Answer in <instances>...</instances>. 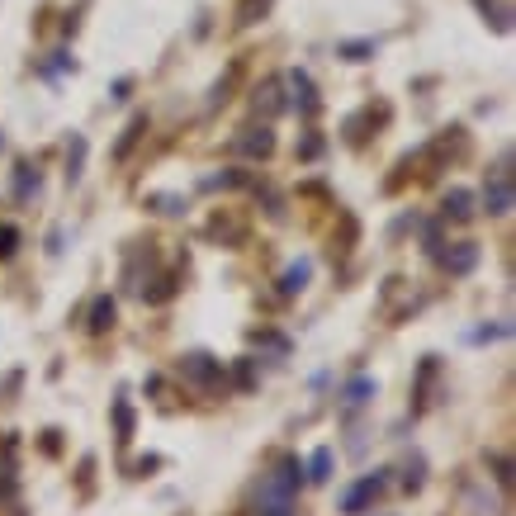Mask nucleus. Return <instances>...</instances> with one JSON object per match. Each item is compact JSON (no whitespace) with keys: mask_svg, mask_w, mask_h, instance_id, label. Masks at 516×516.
Listing matches in <instances>:
<instances>
[{"mask_svg":"<svg viewBox=\"0 0 516 516\" xmlns=\"http://www.w3.org/2000/svg\"><path fill=\"white\" fill-rule=\"evenodd\" d=\"M303 488V464L285 460L275 474L261 479L256 498H251V516H294V493Z\"/></svg>","mask_w":516,"mask_h":516,"instance_id":"f257e3e1","label":"nucleus"},{"mask_svg":"<svg viewBox=\"0 0 516 516\" xmlns=\"http://www.w3.org/2000/svg\"><path fill=\"white\" fill-rule=\"evenodd\" d=\"M384 483H389V469H374V474H365V479H356L346 493H341V516H365L370 512V502L384 493Z\"/></svg>","mask_w":516,"mask_h":516,"instance_id":"f03ea898","label":"nucleus"},{"mask_svg":"<svg viewBox=\"0 0 516 516\" xmlns=\"http://www.w3.org/2000/svg\"><path fill=\"white\" fill-rule=\"evenodd\" d=\"M180 374H190L195 384H218L223 379V365H218L214 356H204V351H195V356L180 360Z\"/></svg>","mask_w":516,"mask_h":516,"instance_id":"7ed1b4c3","label":"nucleus"},{"mask_svg":"<svg viewBox=\"0 0 516 516\" xmlns=\"http://www.w3.org/2000/svg\"><path fill=\"white\" fill-rule=\"evenodd\" d=\"M441 261H445V270H450V275H469V270L479 266V247H474V242H455Z\"/></svg>","mask_w":516,"mask_h":516,"instance_id":"20e7f679","label":"nucleus"},{"mask_svg":"<svg viewBox=\"0 0 516 516\" xmlns=\"http://www.w3.org/2000/svg\"><path fill=\"white\" fill-rule=\"evenodd\" d=\"M308 280H313V261L303 256V261H294V266L280 275V294H285V299H294V294H303V289H308Z\"/></svg>","mask_w":516,"mask_h":516,"instance_id":"39448f33","label":"nucleus"},{"mask_svg":"<svg viewBox=\"0 0 516 516\" xmlns=\"http://www.w3.org/2000/svg\"><path fill=\"white\" fill-rule=\"evenodd\" d=\"M483 204H488V214L493 218L512 214V185H507V180H493V185L483 190Z\"/></svg>","mask_w":516,"mask_h":516,"instance_id":"423d86ee","label":"nucleus"},{"mask_svg":"<svg viewBox=\"0 0 516 516\" xmlns=\"http://www.w3.org/2000/svg\"><path fill=\"white\" fill-rule=\"evenodd\" d=\"M114 313H119L114 299H95L90 303V332H95V337H105L109 327H114Z\"/></svg>","mask_w":516,"mask_h":516,"instance_id":"0eeeda50","label":"nucleus"},{"mask_svg":"<svg viewBox=\"0 0 516 516\" xmlns=\"http://www.w3.org/2000/svg\"><path fill=\"white\" fill-rule=\"evenodd\" d=\"M374 393H379V384H374L370 374H360V379H351V384H346V389H341V398H346V403H351V408H360V403H370Z\"/></svg>","mask_w":516,"mask_h":516,"instance_id":"6e6552de","label":"nucleus"},{"mask_svg":"<svg viewBox=\"0 0 516 516\" xmlns=\"http://www.w3.org/2000/svg\"><path fill=\"white\" fill-rule=\"evenodd\" d=\"M445 218H460V223H464V218H474V195L455 185V190L445 195Z\"/></svg>","mask_w":516,"mask_h":516,"instance_id":"1a4fd4ad","label":"nucleus"},{"mask_svg":"<svg viewBox=\"0 0 516 516\" xmlns=\"http://www.w3.org/2000/svg\"><path fill=\"white\" fill-rule=\"evenodd\" d=\"M327 479H332V450L318 445V450H313V460H308V483H327Z\"/></svg>","mask_w":516,"mask_h":516,"instance_id":"9d476101","label":"nucleus"},{"mask_svg":"<svg viewBox=\"0 0 516 516\" xmlns=\"http://www.w3.org/2000/svg\"><path fill=\"white\" fill-rule=\"evenodd\" d=\"M237 147H242V152H251V157H270L275 138H270V128H261V133L251 128V138H237Z\"/></svg>","mask_w":516,"mask_h":516,"instance_id":"9b49d317","label":"nucleus"},{"mask_svg":"<svg viewBox=\"0 0 516 516\" xmlns=\"http://www.w3.org/2000/svg\"><path fill=\"white\" fill-rule=\"evenodd\" d=\"M289 86H294V95H299L303 114H313V109H318V100H313V81H308L303 72H289Z\"/></svg>","mask_w":516,"mask_h":516,"instance_id":"f8f14e48","label":"nucleus"},{"mask_svg":"<svg viewBox=\"0 0 516 516\" xmlns=\"http://www.w3.org/2000/svg\"><path fill=\"white\" fill-rule=\"evenodd\" d=\"M422 483H427V460H422V455H412V460H408V474H403V488H408V493H417Z\"/></svg>","mask_w":516,"mask_h":516,"instance_id":"ddd939ff","label":"nucleus"},{"mask_svg":"<svg viewBox=\"0 0 516 516\" xmlns=\"http://www.w3.org/2000/svg\"><path fill=\"white\" fill-rule=\"evenodd\" d=\"M483 15H493V29H512V10L502 5V0H479Z\"/></svg>","mask_w":516,"mask_h":516,"instance_id":"4468645a","label":"nucleus"},{"mask_svg":"<svg viewBox=\"0 0 516 516\" xmlns=\"http://www.w3.org/2000/svg\"><path fill=\"white\" fill-rule=\"evenodd\" d=\"M143 128H147V119H143V114H138V119H133V124L124 128V138H119V147H114V157L124 161V157H128V147L138 143V133H143Z\"/></svg>","mask_w":516,"mask_h":516,"instance_id":"2eb2a0df","label":"nucleus"},{"mask_svg":"<svg viewBox=\"0 0 516 516\" xmlns=\"http://www.w3.org/2000/svg\"><path fill=\"white\" fill-rule=\"evenodd\" d=\"M81 161H86V138H72V152H67V180H81Z\"/></svg>","mask_w":516,"mask_h":516,"instance_id":"dca6fc26","label":"nucleus"},{"mask_svg":"<svg viewBox=\"0 0 516 516\" xmlns=\"http://www.w3.org/2000/svg\"><path fill=\"white\" fill-rule=\"evenodd\" d=\"M114 427H119V441L133 436V408L128 403H114Z\"/></svg>","mask_w":516,"mask_h":516,"instance_id":"f3484780","label":"nucleus"},{"mask_svg":"<svg viewBox=\"0 0 516 516\" xmlns=\"http://www.w3.org/2000/svg\"><path fill=\"white\" fill-rule=\"evenodd\" d=\"M498 337H512V322H493V327H479V332H469V341H498Z\"/></svg>","mask_w":516,"mask_h":516,"instance_id":"a211bd4d","label":"nucleus"},{"mask_svg":"<svg viewBox=\"0 0 516 516\" xmlns=\"http://www.w3.org/2000/svg\"><path fill=\"white\" fill-rule=\"evenodd\" d=\"M15 251H19V228L0 223V256H15Z\"/></svg>","mask_w":516,"mask_h":516,"instance_id":"6ab92c4d","label":"nucleus"},{"mask_svg":"<svg viewBox=\"0 0 516 516\" xmlns=\"http://www.w3.org/2000/svg\"><path fill=\"white\" fill-rule=\"evenodd\" d=\"M370 53H374V43H341V57H346V62H365Z\"/></svg>","mask_w":516,"mask_h":516,"instance_id":"aec40b11","label":"nucleus"},{"mask_svg":"<svg viewBox=\"0 0 516 516\" xmlns=\"http://www.w3.org/2000/svg\"><path fill=\"white\" fill-rule=\"evenodd\" d=\"M266 5H270V0H247L237 15H242V24H251V15H256V10H266Z\"/></svg>","mask_w":516,"mask_h":516,"instance_id":"412c9836","label":"nucleus"}]
</instances>
